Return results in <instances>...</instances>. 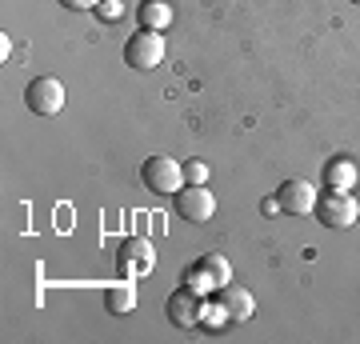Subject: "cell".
Segmentation results:
<instances>
[{"label":"cell","instance_id":"cell-7","mask_svg":"<svg viewBox=\"0 0 360 344\" xmlns=\"http://www.w3.org/2000/svg\"><path fill=\"white\" fill-rule=\"evenodd\" d=\"M165 312H168V320H172L176 329H196V324H200V317H205V305H200V293H193L188 284H184V288H176V293L168 296Z\"/></svg>","mask_w":360,"mask_h":344},{"label":"cell","instance_id":"cell-8","mask_svg":"<svg viewBox=\"0 0 360 344\" xmlns=\"http://www.w3.org/2000/svg\"><path fill=\"white\" fill-rule=\"evenodd\" d=\"M217 305L220 312L232 320V324H245L248 317H252V308H257V300H252V293L248 288H240V284H224V288H217Z\"/></svg>","mask_w":360,"mask_h":344},{"label":"cell","instance_id":"cell-9","mask_svg":"<svg viewBox=\"0 0 360 344\" xmlns=\"http://www.w3.org/2000/svg\"><path fill=\"white\" fill-rule=\"evenodd\" d=\"M276 200H281V212H312L316 208V189H312L309 180H284L281 189H276Z\"/></svg>","mask_w":360,"mask_h":344},{"label":"cell","instance_id":"cell-17","mask_svg":"<svg viewBox=\"0 0 360 344\" xmlns=\"http://www.w3.org/2000/svg\"><path fill=\"white\" fill-rule=\"evenodd\" d=\"M260 212H281V200H276V196H272V200H264V204H260Z\"/></svg>","mask_w":360,"mask_h":344},{"label":"cell","instance_id":"cell-10","mask_svg":"<svg viewBox=\"0 0 360 344\" xmlns=\"http://www.w3.org/2000/svg\"><path fill=\"white\" fill-rule=\"evenodd\" d=\"M116 265H120V272L124 276H141V272H148L153 268V244L144 241V236H129V241L120 244V256H116Z\"/></svg>","mask_w":360,"mask_h":344},{"label":"cell","instance_id":"cell-12","mask_svg":"<svg viewBox=\"0 0 360 344\" xmlns=\"http://www.w3.org/2000/svg\"><path fill=\"white\" fill-rule=\"evenodd\" d=\"M136 16H141L144 28H156V32H160V28H168V20H172V8H168V0H144Z\"/></svg>","mask_w":360,"mask_h":344},{"label":"cell","instance_id":"cell-6","mask_svg":"<svg viewBox=\"0 0 360 344\" xmlns=\"http://www.w3.org/2000/svg\"><path fill=\"white\" fill-rule=\"evenodd\" d=\"M25 104L37 116H56L60 108H65V84H60L56 77H37L25 89Z\"/></svg>","mask_w":360,"mask_h":344},{"label":"cell","instance_id":"cell-4","mask_svg":"<svg viewBox=\"0 0 360 344\" xmlns=\"http://www.w3.org/2000/svg\"><path fill=\"white\" fill-rule=\"evenodd\" d=\"M165 60V37L156 32V28H141V32H132L129 44H124V64L129 68H156V64Z\"/></svg>","mask_w":360,"mask_h":344},{"label":"cell","instance_id":"cell-1","mask_svg":"<svg viewBox=\"0 0 360 344\" xmlns=\"http://www.w3.org/2000/svg\"><path fill=\"white\" fill-rule=\"evenodd\" d=\"M316 217L328 229H352L360 220V200L348 189H328L324 196H316Z\"/></svg>","mask_w":360,"mask_h":344},{"label":"cell","instance_id":"cell-3","mask_svg":"<svg viewBox=\"0 0 360 344\" xmlns=\"http://www.w3.org/2000/svg\"><path fill=\"white\" fill-rule=\"evenodd\" d=\"M229 281H232V268H229V260H224V256H217V253L200 256V260L184 272V284H188L193 293H200V296L224 288Z\"/></svg>","mask_w":360,"mask_h":344},{"label":"cell","instance_id":"cell-13","mask_svg":"<svg viewBox=\"0 0 360 344\" xmlns=\"http://www.w3.org/2000/svg\"><path fill=\"white\" fill-rule=\"evenodd\" d=\"M104 305H108V312H132L136 308V288L132 284H112L104 293Z\"/></svg>","mask_w":360,"mask_h":344},{"label":"cell","instance_id":"cell-14","mask_svg":"<svg viewBox=\"0 0 360 344\" xmlns=\"http://www.w3.org/2000/svg\"><path fill=\"white\" fill-rule=\"evenodd\" d=\"M184 180H188V184H205V180H208V165H205V160H188V165H184Z\"/></svg>","mask_w":360,"mask_h":344},{"label":"cell","instance_id":"cell-18","mask_svg":"<svg viewBox=\"0 0 360 344\" xmlns=\"http://www.w3.org/2000/svg\"><path fill=\"white\" fill-rule=\"evenodd\" d=\"M352 4H360V0H352Z\"/></svg>","mask_w":360,"mask_h":344},{"label":"cell","instance_id":"cell-16","mask_svg":"<svg viewBox=\"0 0 360 344\" xmlns=\"http://www.w3.org/2000/svg\"><path fill=\"white\" fill-rule=\"evenodd\" d=\"M60 4H65V8H96L101 0H60Z\"/></svg>","mask_w":360,"mask_h":344},{"label":"cell","instance_id":"cell-15","mask_svg":"<svg viewBox=\"0 0 360 344\" xmlns=\"http://www.w3.org/2000/svg\"><path fill=\"white\" fill-rule=\"evenodd\" d=\"M96 13H101L104 20H120V13H124V4H120V0H101V4H96Z\"/></svg>","mask_w":360,"mask_h":344},{"label":"cell","instance_id":"cell-2","mask_svg":"<svg viewBox=\"0 0 360 344\" xmlns=\"http://www.w3.org/2000/svg\"><path fill=\"white\" fill-rule=\"evenodd\" d=\"M172 208H176L180 220L205 224V220H212V212H217V196H212L205 184H180V189L172 192Z\"/></svg>","mask_w":360,"mask_h":344},{"label":"cell","instance_id":"cell-11","mask_svg":"<svg viewBox=\"0 0 360 344\" xmlns=\"http://www.w3.org/2000/svg\"><path fill=\"white\" fill-rule=\"evenodd\" d=\"M356 177H360L356 165H352V160H345V156L324 165V184H328V189H352V184H356Z\"/></svg>","mask_w":360,"mask_h":344},{"label":"cell","instance_id":"cell-5","mask_svg":"<svg viewBox=\"0 0 360 344\" xmlns=\"http://www.w3.org/2000/svg\"><path fill=\"white\" fill-rule=\"evenodd\" d=\"M141 180L144 189L156 192V196H168V192H176L184 184V168L172 160V156H148L141 165Z\"/></svg>","mask_w":360,"mask_h":344}]
</instances>
